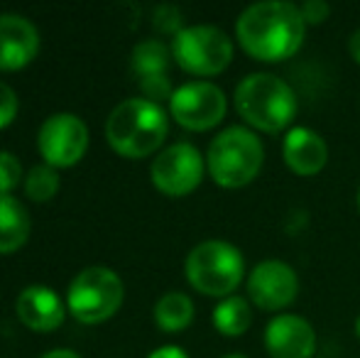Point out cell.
Here are the masks:
<instances>
[{
  "label": "cell",
  "instance_id": "cell-31",
  "mask_svg": "<svg viewBox=\"0 0 360 358\" xmlns=\"http://www.w3.org/2000/svg\"><path fill=\"white\" fill-rule=\"evenodd\" d=\"M356 201H358V211H360V186H358V196H356Z\"/></svg>",
  "mask_w": 360,
  "mask_h": 358
},
{
  "label": "cell",
  "instance_id": "cell-14",
  "mask_svg": "<svg viewBox=\"0 0 360 358\" xmlns=\"http://www.w3.org/2000/svg\"><path fill=\"white\" fill-rule=\"evenodd\" d=\"M282 158L287 167L299 177H314L328 162V145L316 130L311 128H292L282 143Z\"/></svg>",
  "mask_w": 360,
  "mask_h": 358
},
{
  "label": "cell",
  "instance_id": "cell-3",
  "mask_svg": "<svg viewBox=\"0 0 360 358\" xmlns=\"http://www.w3.org/2000/svg\"><path fill=\"white\" fill-rule=\"evenodd\" d=\"M233 103L250 128L267 135H277L289 128L299 108L294 89L285 79L270 72L248 74L233 94Z\"/></svg>",
  "mask_w": 360,
  "mask_h": 358
},
{
  "label": "cell",
  "instance_id": "cell-20",
  "mask_svg": "<svg viewBox=\"0 0 360 358\" xmlns=\"http://www.w3.org/2000/svg\"><path fill=\"white\" fill-rule=\"evenodd\" d=\"M25 191L32 201H47L59 191V172L52 165H34L25 174Z\"/></svg>",
  "mask_w": 360,
  "mask_h": 358
},
{
  "label": "cell",
  "instance_id": "cell-11",
  "mask_svg": "<svg viewBox=\"0 0 360 358\" xmlns=\"http://www.w3.org/2000/svg\"><path fill=\"white\" fill-rule=\"evenodd\" d=\"M299 295V277L282 260H262L248 275V297L265 312H280Z\"/></svg>",
  "mask_w": 360,
  "mask_h": 358
},
{
  "label": "cell",
  "instance_id": "cell-5",
  "mask_svg": "<svg viewBox=\"0 0 360 358\" xmlns=\"http://www.w3.org/2000/svg\"><path fill=\"white\" fill-rule=\"evenodd\" d=\"M184 275L196 292L226 300L245 277V258L240 248H236L228 241H201L186 255Z\"/></svg>",
  "mask_w": 360,
  "mask_h": 358
},
{
  "label": "cell",
  "instance_id": "cell-7",
  "mask_svg": "<svg viewBox=\"0 0 360 358\" xmlns=\"http://www.w3.org/2000/svg\"><path fill=\"white\" fill-rule=\"evenodd\" d=\"M233 39L214 25H189L172 37V57L194 77H216L233 62Z\"/></svg>",
  "mask_w": 360,
  "mask_h": 358
},
{
  "label": "cell",
  "instance_id": "cell-12",
  "mask_svg": "<svg viewBox=\"0 0 360 358\" xmlns=\"http://www.w3.org/2000/svg\"><path fill=\"white\" fill-rule=\"evenodd\" d=\"M265 349L272 358H311L316 331L299 314H277L265 326Z\"/></svg>",
  "mask_w": 360,
  "mask_h": 358
},
{
  "label": "cell",
  "instance_id": "cell-15",
  "mask_svg": "<svg viewBox=\"0 0 360 358\" xmlns=\"http://www.w3.org/2000/svg\"><path fill=\"white\" fill-rule=\"evenodd\" d=\"M20 321L34 331H52L64 321V302L47 285H27L15 300Z\"/></svg>",
  "mask_w": 360,
  "mask_h": 358
},
{
  "label": "cell",
  "instance_id": "cell-16",
  "mask_svg": "<svg viewBox=\"0 0 360 358\" xmlns=\"http://www.w3.org/2000/svg\"><path fill=\"white\" fill-rule=\"evenodd\" d=\"M30 214L13 194H0V253H13L27 241Z\"/></svg>",
  "mask_w": 360,
  "mask_h": 358
},
{
  "label": "cell",
  "instance_id": "cell-21",
  "mask_svg": "<svg viewBox=\"0 0 360 358\" xmlns=\"http://www.w3.org/2000/svg\"><path fill=\"white\" fill-rule=\"evenodd\" d=\"M22 177V165L8 150H0V194H10Z\"/></svg>",
  "mask_w": 360,
  "mask_h": 358
},
{
  "label": "cell",
  "instance_id": "cell-19",
  "mask_svg": "<svg viewBox=\"0 0 360 358\" xmlns=\"http://www.w3.org/2000/svg\"><path fill=\"white\" fill-rule=\"evenodd\" d=\"M214 326L223 336H243L252 326V307L245 297L231 295L214 309Z\"/></svg>",
  "mask_w": 360,
  "mask_h": 358
},
{
  "label": "cell",
  "instance_id": "cell-8",
  "mask_svg": "<svg viewBox=\"0 0 360 358\" xmlns=\"http://www.w3.org/2000/svg\"><path fill=\"white\" fill-rule=\"evenodd\" d=\"M206 172V158H201L199 148L186 140L172 143L157 153L152 160L150 177L152 184L167 196H186L201 184Z\"/></svg>",
  "mask_w": 360,
  "mask_h": 358
},
{
  "label": "cell",
  "instance_id": "cell-6",
  "mask_svg": "<svg viewBox=\"0 0 360 358\" xmlns=\"http://www.w3.org/2000/svg\"><path fill=\"white\" fill-rule=\"evenodd\" d=\"M125 287L118 272L105 265H89L76 272L67 290L69 312L84 324H96L118 312L123 305Z\"/></svg>",
  "mask_w": 360,
  "mask_h": 358
},
{
  "label": "cell",
  "instance_id": "cell-30",
  "mask_svg": "<svg viewBox=\"0 0 360 358\" xmlns=\"http://www.w3.org/2000/svg\"><path fill=\"white\" fill-rule=\"evenodd\" d=\"M223 358H245L243 354H228V356H223Z\"/></svg>",
  "mask_w": 360,
  "mask_h": 358
},
{
  "label": "cell",
  "instance_id": "cell-4",
  "mask_svg": "<svg viewBox=\"0 0 360 358\" xmlns=\"http://www.w3.org/2000/svg\"><path fill=\"white\" fill-rule=\"evenodd\" d=\"M265 148L250 128L231 125L211 140L206 150V170L223 189H240L260 174Z\"/></svg>",
  "mask_w": 360,
  "mask_h": 358
},
{
  "label": "cell",
  "instance_id": "cell-27",
  "mask_svg": "<svg viewBox=\"0 0 360 358\" xmlns=\"http://www.w3.org/2000/svg\"><path fill=\"white\" fill-rule=\"evenodd\" d=\"M348 52H351L353 62L360 67V30H356V32L351 34V39H348Z\"/></svg>",
  "mask_w": 360,
  "mask_h": 358
},
{
  "label": "cell",
  "instance_id": "cell-29",
  "mask_svg": "<svg viewBox=\"0 0 360 358\" xmlns=\"http://www.w3.org/2000/svg\"><path fill=\"white\" fill-rule=\"evenodd\" d=\"M356 336H358V341H360V317L356 319Z\"/></svg>",
  "mask_w": 360,
  "mask_h": 358
},
{
  "label": "cell",
  "instance_id": "cell-28",
  "mask_svg": "<svg viewBox=\"0 0 360 358\" xmlns=\"http://www.w3.org/2000/svg\"><path fill=\"white\" fill-rule=\"evenodd\" d=\"M39 358H81V356L72 349H52V351H47V354H42Z\"/></svg>",
  "mask_w": 360,
  "mask_h": 358
},
{
  "label": "cell",
  "instance_id": "cell-24",
  "mask_svg": "<svg viewBox=\"0 0 360 358\" xmlns=\"http://www.w3.org/2000/svg\"><path fill=\"white\" fill-rule=\"evenodd\" d=\"M299 13H302L304 23L309 25H321L328 20V15H331V5L326 3V0H307V3L299 5Z\"/></svg>",
  "mask_w": 360,
  "mask_h": 358
},
{
  "label": "cell",
  "instance_id": "cell-13",
  "mask_svg": "<svg viewBox=\"0 0 360 358\" xmlns=\"http://www.w3.org/2000/svg\"><path fill=\"white\" fill-rule=\"evenodd\" d=\"M39 49V32L25 15L0 13V69L13 72L32 62Z\"/></svg>",
  "mask_w": 360,
  "mask_h": 358
},
{
  "label": "cell",
  "instance_id": "cell-22",
  "mask_svg": "<svg viewBox=\"0 0 360 358\" xmlns=\"http://www.w3.org/2000/svg\"><path fill=\"white\" fill-rule=\"evenodd\" d=\"M140 89H143V98L147 101H155V103H160V101H169L172 94H174V89H172V82L167 74H160V77H150V79H140Z\"/></svg>",
  "mask_w": 360,
  "mask_h": 358
},
{
  "label": "cell",
  "instance_id": "cell-17",
  "mask_svg": "<svg viewBox=\"0 0 360 358\" xmlns=\"http://www.w3.org/2000/svg\"><path fill=\"white\" fill-rule=\"evenodd\" d=\"M155 321L162 331H181L194 321V302H191L189 295L179 290L165 292L160 300L155 302Z\"/></svg>",
  "mask_w": 360,
  "mask_h": 358
},
{
  "label": "cell",
  "instance_id": "cell-1",
  "mask_svg": "<svg viewBox=\"0 0 360 358\" xmlns=\"http://www.w3.org/2000/svg\"><path fill=\"white\" fill-rule=\"evenodd\" d=\"M307 34L299 5L287 0H262L248 5L236 23V37L243 52L257 62L277 64L299 52Z\"/></svg>",
  "mask_w": 360,
  "mask_h": 358
},
{
  "label": "cell",
  "instance_id": "cell-23",
  "mask_svg": "<svg viewBox=\"0 0 360 358\" xmlns=\"http://www.w3.org/2000/svg\"><path fill=\"white\" fill-rule=\"evenodd\" d=\"M155 27L160 32H167L174 37L176 32H181V13L174 5H157L155 8Z\"/></svg>",
  "mask_w": 360,
  "mask_h": 358
},
{
  "label": "cell",
  "instance_id": "cell-10",
  "mask_svg": "<svg viewBox=\"0 0 360 358\" xmlns=\"http://www.w3.org/2000/svg\"><path fill=\"white\" fill-rule=\"evenodd\" d=\"M37 148L52 167H69L84 158L89 148V128L76 113H52L37 133Z\"/></svg>",
  "mask_w": 360,
  "mask_h": 358
},
{
  "label": "cell",
  "instance_id": "cell-2",
  "mask_svg": "<svg viewBox=\"0 0 360 358\" xmlns=\"http://www.w3.org/2000/svg\"><path fill=\"white\" fill-rule=\"evenodd\" d=\"M169 118L167 110L155 101L143 96L125 98L108 113L105 120V140L123 158H147L167 138Z\"/></svg>",
  "mask_w": 360,
  "mask_h": 358
},
{
  "label": "cell",
  "instance_id": "cell-9",
  "mask_svg": "<svg viewBox=\"0 0 360 358\" xmlns=\"http://www.w3.org/2000/svg\"><path fill=\"white\" fill-rule=\"evenodd\" d=\"M228 98L214 82H186L174 89L169 98V113L186 130H211L226 118Z\"/></svg>",
  "mask_w": 360,
  "mask_h": 358
},
{
  "label": "cell",
  "instance_id": "cell-25",
  "mask_svg": "<svg viewBox=\"0 0 360 358\" xmlns=\"http://www.w3.org/2000/svg\"><path fill=\"white\" fill-rule=\"evenodd\" d=\"M15 113H18V94L13 87L0 82V128H5L15 118Z\"/></svg>",
  "mask_w": 360,
  "mask_h": 358
},
{
  "label": "cell",
  "instance_id": "cell-18",
  "mask_svg": "<svg viewBox=\"0 0 360 358\" xmlns=\"http://www.w3.org/2000/svg\"><path fill=\"white\" fill-rule=\"evenodd\" d=\"M172 47H167L162 39H143L133 47L130 54V67H133L135 77L140 79H150V77H160L167 74L172 62Z\"/></svg>",
  "mask_w": 360,
  "mask_h": 358
},
{
  "label": "cell",
  "instance_id": "cell-26",
  "mask_svg": "<svg viewBox=\"0 0 360 358\" xmlns=\"http://www.w3.org/2000/svg\"><path fill=\"white\" fill-rule=\"evenodd\" d=\"M147 358H189V356H186V351L179 349V346L167 344V346H160V349H155Z\"/></svg>",
  "mask_w": 360,
  "mask_h": 358
}]
</instances>
